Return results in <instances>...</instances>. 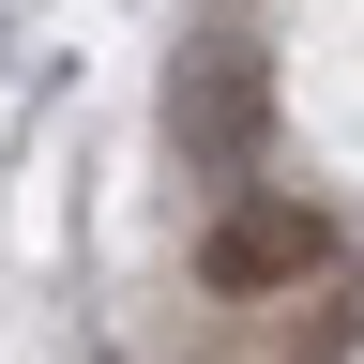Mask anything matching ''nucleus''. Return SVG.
<instances>
[{
    "label": "nucleus",
    "instance_id": "nucleus-1",
    "mask_svg": "<svg viewBox=\"0 0 364 364\" xmlns=\"http://www.w3.org/2000/svg\"><path fill=\"white\" fill-rule=\"evenodd\" d=\"M258 136H273V61H258V46H198V61L167 76V152H182V182H243Z\"/></svg>",
    "mask_w": 364,
    "mask_h": 364
},
{
    "label": "nucleus",
    "instance_id": "nucleus-2",
    "mask_svg": "<svg viewBox=\"0 0 364 364\" xmlns=\"http://www.w3.org/2000/svg\"><path fill=\"white\" fill-rule=\"evenodd\" d=\"M304 273H334V213H304V198H228L198 228V289L213 304H273Z\"/></svg>",
    "mask_w": 364,
    "mask_h": 364
}]
</instances>
